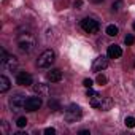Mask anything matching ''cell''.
Instances as JSON below:
<instances>
[{
	"instance_id": "ffe728a7",
	"label": "cell",
	"mask_w": 135,
	"mask_h": 135,
	"mask_svg": "<svg viewBox=\"0 0 135 135\" xmlns=\"http://www.w3.org/2000/svg\"><path fill=\"white\" fill-rule=\"evenodd\" d=\"M124 41H126V45H132V43L135 41V38H133V35H127Z\"/></svg>"
},
{
	"instance_id": "8992f818",
	"label": "cell",
	"mask_w": 135,
	"mask_h": 135,
	"mask_svg": "<svg viewBox=\"0 0 135 135\" xmlns=\"http://www.w3.org/2000/svg\"><path fill=\"white\" fill-rule=\"evenodd\" d=\"M88 99H89V103H91V107L102 110V107H103V102H105V97H102L99 92H95V91H92L91 88H88Z\"/></svg>"
},
{
	"instance_id": "8fae6325",
	"label": "cell",
	"mask_w": 135,
	"mask_h": 135,
	"mask_svg": "<svg viewBox=\"0 0 135 135\" xmlns=\"http://www.w3.org/2000/svg\"><path fill=\"white\" fill-rule=\"evenodd\" d=\"M121 56H122L121 46H118V45H110V46H108V57H110V59H118V57H121Z\"/></svg>"
},
{
	"instance_id": "d4e9b609",
	"label": "cell",
	"mask_w": 135,
	"mask_h": 135,
	"mask_svg": "<svg viewBox=\"0 0 135 135\" xmlns=\"http://www.w3.org/2000/svg\"><path fill=\"white\" fill-rule=\"evenodd\" d=\"M81 5H83L81 0H76V2H75V8H81Z\"/></svg>"
},
{
	"instance_id": "484cf974",
	"label": "cell",
	"mask_w": 135,
	"mask_h": 135,
	"mask_svg": "<svg viewBox=\"0 0 135 135\" xmlns=\"http://www.w3.org/2000/svg\"><path fill=\"white\" fill-rule=\"evenodd\" d=\"M80 135H89V130H80Z\"/></svg>"
},
{
	"instance_id": "3957f363",
	"label": "cell",
	"mask_w": 135,
	"mask_h": 135,
	"mask_svg": "<svg viewBox=\"0 0 135 135\" xmlns=\"http://www.w3.org/2000/svg\"><path fill=\"white\" fill-rule=\"evenodd\" d=\"M26 95L24 94H15V95H11L10 97V108H11V111L13 113H19V111H22L24 110V107H26Z\"/></svg>"
},
{
	"instance_id": "4fadbf2b",
	"label": "cell",
	"mask_w": 135,
	"mask_h": 135,
	"mask_svg": "<svg viewBox=\"0 0 135 135\" xmlns=\"http://www.w3.org/2000/svg\"><path fill=\"white\" fill-rule=\"evenodd\" d=\"M10 88H11L10 80L5 75H2L0 76V92H7V91H10Z\"/></svg>"
},
{
	"instance_id": "9a60e30c",
	"label": "cell",
	"mask_w": 135,
	"mask_h": 135,
	"mask_svg": "<svg viewBox=\"0 0 135 135\" xmlns=\"http://www.w3.org/2000/svg\"><path fill=\"white\" fill-rule=\"evenodd\" d=\"M118 32H119V29H118L116 26H113V24L107 27V33H108L110 37H116V35H118Z\"/></svg>"
},
{
	"instance_id": "ba28073f",
	"label": "cell",
	"mask_w": 135,
	"mask_h": 135,
	"mask_svg": "<svg viewBox=\"0 0 135 135\" xmlns=\"http://www.w3.org/2000/svg\"><path fill=\"white\" fill-rule=\"evenodd\" d=\"M2 67H3L5 70L13 72V70L18 69V59H16L15 56H7V57L2 60Z\"/></svg>"
},
{
	"instance_id": "7402d4cb",
	"label": "cell",
	"mask_w": 135,
	"mask_h": 135,
	"mask_svg": "<svg viewBox=\"0 0 135 135\" xmlns=\"http://www.w3.org/2000/svg\"><path fill=\"white\" fill-rule=\"evenodd\" d=\"M45 133H46V135H54V133H56V129L48 127V129H45Z\"/></svg>"
},
{
	"instance_id": "6da1fadb",
	"label": "cell",
	"mask_w": 135,
	"mask_h": 135,
	"mask_svg": "<svg viewBox=\"0 0 135 135\" xmlns=\"http://www.w3.org/2000/svg\"><path fill=\"white\" fill-rule=\"evenodd\" d=\"M37 41H35V37L30 33V32H22L18 35V46L21 51L24 52H30L33 48H35Z\"/></svg>"
},
{
	"instance_id": "ac0fdd59",
	"label": "cell",
	"mask_w": 135,
	"mask_h": 135,
	"mask_svg": "<svg viewBox=\"0 0 135 135\" xmlns=\"http://www.w3.org/2000/svg\"><path fill=\"white\" fill-rule=\"evenodd\" d=\"M124 122H126V126H127V127H130V129H132V127H135V118H132V116H127Z\"/></svg>"
},
{
	"instance_id": "7c38bea8",
	"label": "cell",
	"mask_w": 135,
	"mask_h": 135,
	"mask_svg": "<svg viewBox=\"0 0 135 135\" xmlns=\"http://www.w3.org/2000/svg\"><path fill=\"white\" fill-rule=\"evenodd\" d=\"M48 80H49L51 83H57V81H60V80H62V72H60L59 69H52V70L48 73Z\"/></svg>"
},
{
	"instance_id": "e0dca14e",
	"label": "cell",
	"mask_w": 135,
	"mask_h": 135,
	"mask_svg": "<svg viewBox=\"0 0 135 135\" xmlns=\"http://www.w3.org/2000/svg\"><path fill=\"white\" fill-rule=\"evenodd\" d=\"M16 126H18L19 129H22V127H26V126H27V118H24V116H21V118H18V121H16Z\"/></svg>"
},
{
	"instance_id": "7a4b0ae2",
	"label": "cell",
	"mask_w": 135,
	"mask_h": 135,
	"mask_svg": "<svg viewBox=\"0 0 135 135\" xmlns=\"http://www.w3.org/2000/svg\"><path fill=\"white\" fill-rule=\"evenodd\" d=\"M81 114H83V111H81V108L76 105V103H72V105H69L67 107V110H65V113H64V116H65V121L67 122H76L80 118H81Z\"/></svg>"
},
{
	"instance_id": "2e32d148",
	"label": "cell",
	"mask_w": 135,
	"mask_h": 135,
	"mask_svg": "<svg viewBox=\"0 0 135 135\" xmlns=\"http://www.w3.org/2000/svg\"><path fill=\"white\" fill-rule=\"evenodd\" d=\"M48 107H49V110H52V111H57V110H60V105H59V102H57V100H49Z\"/></svg>"
},
{
	"instance_id": "4316f807",
	"label": "cell",
	"mask_w": 135,
	"mask_h": 135,
	"mask_svg": "<svg viewBox=\"0 0 135 135\" xmlns=\"http://www.w3.org/2000/svg\"><path fill=\"white\" fill-rule=\"evenodd\" d=\"M94 2H95V3H100V2H103V0H94Z\"/></svg>"
},
{
	"instance_id": "cb8c5ba5",
	"label": "cell",
	"mask_w": 135,
	"mask_h": 135,
	"mask_svg": "<svg viewBox=\"0 0 135 135\" xmlns=\"http://www.w3.org/2000/svg\"><path fill=\"white\" fill-rule=\"evenodd\" d=\"M119 7H121V0H116V2L113 3V10H114V11H118V10H119Z\"/></svg>"
},
{
	"instance_id": "603a6c76",
	"label": "cell",
	"mask_w": 135,
	"mask_h": 135,
	"mask_svg": "<svg viewBox=\"0 0 135 135\" xmlns=\"http://www.w3.org/2000/svg\"><path fill=\"white\" fill-rule=\"evenodd\" d=\"M2 132H3V133H5V135H7V133H8V124H7V122H5V121H3V122H2Z\"/></svg>"
},
{
	"instance_id": "52a82bcc",
	"label": "cell",
	"mask_w": 135,
	"mask_h": 135,
	"mask_svg": "<svg viewBox=\"0 0 135 135\" xmlns=\"http://www.w3.org/2000/svg\"><path fill=\"white\" fill-rule=\"evenodd\" d=\"M41 99L40 97H29L27 100H26V107H24V110L26 111H37L40 107H41Z\"/></svg>"
},
{
	"instance_id": "5bb4252c",
	"label": "cell",
	"mask_w": 135,
	"mask_h": 135,
	"mask_svg": "<svg viewBox=\"0 0 135 135\" xmlns=\"http://www.w3.org/2000/svg\"><path fill=\"white\" fill-rule=\"evenodd\" d=\"M33 91H35L38 95H48V94H49L48 84H43V83H38L37 86H33Z\"/></svg>"
},
{
	"instance_id": "5b68a950",
	"label": "cell",
	"mask_w": 135,
	"mask_h": 135,
	"mask_svg": "<svg viewBox=\"0 0 135 135\" xmlns=\"http://www.w3.org/2000/svg\"><path fill=\"white\" fill-rule=\"evenodd\" d=\"M81 29L86 33H97L100 30V24L95 19H92V18H84L81 21Z\"/></svg>"
},
{
	"instance_id": "30bf717a",
	"label": "cell",
	"mask_w": 135,
	"mask_h": 135,
	"mask_svg": "<svg viewBox=\"0 0 135 135\" xmlns=\"http://www.w3.org/2000/svg\"><path fill=\"white\" fill-rule=\"evenodd\" d=\"M16 83L19 86H30L32 84V75L27 72H19L16 76Z\"/></svg>"
},
{
	"instance_id": "44dd1931",
	"label": "cell",
	"mask_w": 135,
	"mask_h": 135,
	"mask_svg": "<svg viewBox=\"0 0 135 135\" xmlns=\"http://www.w3.org/2000/svg\"><path fill=\"white\" fill-rule=\"evenodd\" d=\"M83 84H84L86 88H92V80H91V78H86V80L83 81Z\"/></svg>"
},
{
	"instance_id": "9c48e42d",
	"label": "cell",
	"mask_w": 135,
	"mask_h": 135,
	"mask_svg": "<svg viewBox=\"0 0 135 135\" xmlns=\"http://www.w3.org/2000/svg\"><path fill=\"white\" fill-rule=\"evenodd\" d=\"M108 67V57H105V56H99L95 60H94V64H92V70L94 72H102V70H105Z\"/></svg>"
},
{
	"instance_id": "d6986e66",
	"label": "cell",
	"mask_w": 135,
	"mask_h": 135,
	"mask_svg": "<svg viewBox=\"0 0 135 135\" xmlns=\"http://www.w3.org/2000/svg\"><path fill=\"white\" fill-rule=\"evenodd\" d=\"M97 83H99V84H107V76L99 75V76H97Z\"/></svg>"
},
{
	"instance_id": "83f0119b",
	"label": "cell",
	"mask_w": 135,
	"mask_h": 135,
	"mask_svg": "<svg viewBox=\"0 0 135 135\" xmlns=\"http://www.w3.org/2000/svg\"><path fill=\"white\" fill-rule=\"evenodd\" d=\"M133 30H135V22H133Z\"/></svg>"
},
{
	"instance_id": "277c9868",
	"label": "cell",
	"mask_w": 135,
	"mask_h": 135,
	"mask_svg": "<svg viewBox=\"0 0 135 135\" xmlns=\"http://www.w3.org/2000/svg\"><path fill=\"white\" fill-rule=\"evenodd\" d=\"M54 59H56L54 51L52 49H46V51H43L40 54V57L37 60V65L40 67V69H46V67H51V64L54 62Z\"/></svg>"
}]
</instances>
